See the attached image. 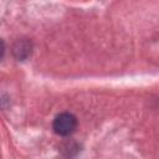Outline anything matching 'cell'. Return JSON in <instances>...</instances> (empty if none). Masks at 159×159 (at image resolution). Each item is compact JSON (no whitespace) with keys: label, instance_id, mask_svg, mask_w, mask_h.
I'll return each instance as SVG.
<instances>
[{"label":"cell","instance_id":"1","mask_svg":"<svg viewBox=\"0 0 159 159\" xmlns=\"http://www.w3.org/2000/svg\"><path fill=\"white\" fill-rule=\"evenodd\" d=\"M77 127V119L71 113H61L53 120V129L58 135H70Z\"/></svg>","mask_w":159,"mask_h":159}]
</instances>
